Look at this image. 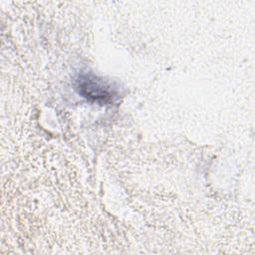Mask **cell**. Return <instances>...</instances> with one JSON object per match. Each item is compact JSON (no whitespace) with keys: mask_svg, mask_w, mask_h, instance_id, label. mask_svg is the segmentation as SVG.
<instances>
[{"mask_svg":"<svg viewBox=\"0 0 255 255\" xmlns=\"http://www.w3.org/2000/svg\"><path fill=\"white\" fill-rule=\"evenodd\" d=\"M75 89L81 97L99 105H112L118 99L117 88L93 73L80 74L75 81Z\"/></svg>","mask_w":255,"mask_h":255,"instance_id":"1","label":"cell"}]
</instances>
